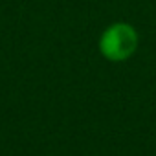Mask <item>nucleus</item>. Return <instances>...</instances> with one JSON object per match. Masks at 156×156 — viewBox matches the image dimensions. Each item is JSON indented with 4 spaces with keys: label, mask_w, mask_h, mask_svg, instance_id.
I'll return each mask as SVG.
<instances>
[{
    "label": "nucleus",
    "mask_w": 156,
    "mask_h": 156,
    "mask_svg": "<svg viewBox=\"0 0 156 156\" xmlns=\"http://www.w3.org/2000/svg\"><path fill=\"white\" fill-rule=\"evenodd\" d=\"M140 48V33L138 30L123 20L108 24L98 41V50L101 57L108 62H125L129 61Z\"/></svg>",
    "instance_id": "nucleus-1"
}]
</instances>
